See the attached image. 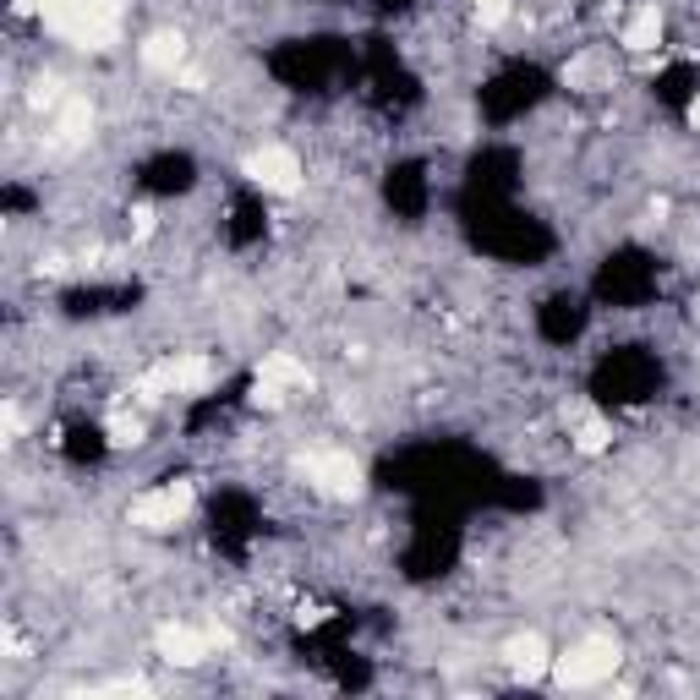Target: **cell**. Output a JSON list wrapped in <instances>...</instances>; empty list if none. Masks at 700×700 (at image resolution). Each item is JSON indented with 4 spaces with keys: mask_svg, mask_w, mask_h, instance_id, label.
Returning <instances> with one entry per match:
<instances>
[{
    "mask_svg": "<svg viewBox=\"0 0 700 700\" xmlns=\"http://www.w3.org/2000/svg\"><path fill=\"white\" fill-rule=\"evenodd\" d=\"M613 443V427L602 422V416H580V427H575V449L580 454H602Z\"/></svg>",
    "mask_w": 700,
    "mask_h": 700,
    "instance_id": "cell-12",
    "label": "cell"
},
{
    "mask_svg": "<svg viewBox=\"0 0 700 700\" xmlns=\"http://www.w3.org/2000/svg\"><path fill=\"white\" fill-rule=\"evenodd\" d=\"M110 443H115V449L143 443V422H137V416H110Z\"/></svg>",
    "mask_w": 700,
    "mask_h": 700,
    "instance_id": "cell-13",
    "label": "cell"
},
{
    "mask_svg": "<svg viewBox=\"0 0 700 700\" xmlns=\"http://www.w3.org/2000/svg\"><path fill=\"white\" fill-rule=\"evenodd\" d=\"M618 44H624L629 55H651L662 44V11L657 6H640L635 17L624 22V33H618Z\"/></svg>",
    "mask_w": 700,
    "mask_h": 700,
    "instance_id": "cell-8",
    "label": "cell"
},
{
    "mask_svg": "<svg viewBox=\"0 0 700 700\" xmlns=\"http://www.w3.org/2000/svg\"><path fill=\"white\" fill-rule=\"evenodd\" d=\"M247 175L263 186V192H279V197L301 192V159L290 154L285 143H268V148H258V154L247 159Z\"/></svg>",
    "mask_w": 700,
    "mask_h": 700,
    "instance_id": "cell-4",
    "label": "cell"
},
{
    "mask_svg": "<svg viewBox=\"0 0 700 700\" xmlns=\"http://www.w3.org/2000/svg\"><path fill=\"white\" fill-rule=\"evenodd\" d=\"M154 640H159V657L175 662V668H197V662H208V651H214V635H208V629H186V624H165Z\"/></svg>",
    "mask_w": 700,
    "mask_h": 700,
    "instance_id": "cell-6",
    "label": "cell"
},
{
    "mask_svg": "<svg viewBox=\"0 0 700 700\" xmlns=\"http://www.w3.org/2000/svg\"><path fill=\"white\" fill-rule=\"evenodd\" d=\"M186 509H192V482H175V487H159V493L137 498V504H132V525H143V531H170Z\"/></svg>",
    "mask_w": 700,
    "mask_h": 700,
    "instance_id": "cell-5",
    "label": "cell"
},
{
    "mask_svg": "<svg viewBox=\"0 0 700 700\" xmlns=\"http://www.w3.org/2000/svg\"><path fill=\"white\" fill-rule=\"evenodd\" d=\"M143 66H148V72H181V66H186V39H181V33H148V39H143Z\"/></svg>",
    "mask_w": 700,
    "mask_h": 700,
    "instance_id": "cell-9",
    "label": "cell"
},
{
    "mask_svg": "<svg viewBox=\"0 0 700 700\" xmlns=\"http://www.w3.org/2000/svg\"><path fill=\"white\" fill-rule=\"evenodd\" d=\"M476 22H482V28H504V22H509V0H476Z\"/></svg>",
    "mask_w": 700,
    "mask_h": 700,
    "instance_id": "cell-15",
    "label": "cell"
},
{
    "mask_svg": "<svg viewBox=\"0 0 700 700\" xmlns=\"http://www.w3.org/2000/svg\"><path fill=\"white\" fill-rule=\"evenodd\" d=\"M684 121H690V126H695V132H700V99L690 104V110H684Z\"/></svg>",
    "mask_w": 700,
    "mask_h": 700,
    "instance_id": "cell-19",
    "label": "cell"
},
{
    "mask_svg": "<svg viewBox=\"0 0 700 700\" xmlns=\"http://www.w3.org/2000/svg\"><path fill=\"white\" fill-rule=\"evenodd\" d=\"M258 378H274V383H285V389H307L312 372H307V361H296V356H285V350H274V356H263Z\"/></svg>",
    "mask_w": 700,
    "mask_h": 700,
    "instance_id": "cell-10",
    "label": "cell"
},
{
    "mask_svg": "<svg viewBox=\"0 0 700 700\" xmlns=\"http://www.w3.org/2000/svg\"><path fill=\"white\" fill-rule=\"evenodd\" d=\"M504 662L520 673L525 684L542 679V673H553V651H547V640H542V635H515V640L504 646Z\"/></svg>",
    "mask_w": 700,
    "mask_h": 700,
    "instance_id": "cell-7",
    "label": "cell"
},
{
    "mask_svg": "<svg viewBox=\"0 0 700 700\" xmlns=\"http://www.w3.org/2000/svg\"><path fill=\"white\" fill-rule=\"evenodd\" d=\"M55 99H61V83H55V77H44V83L33 88V104L44 110V104H55Z\"/></svg>",
    "mask_w": 700,
    "mask_h": 700,
    "instance_id": "cell-16",
    "label": "cell"
},
{
    "mask_svg": "<svg viewBox=\"0 0 700 700\" xmlns=\"http://www.w3.org/2000/svg\"><path fill=\"white\" fill-rule=\"evenodd\" d=\"M618 662H624V651H618L613 635H586V640H575L564 657H553V684H564V690H591V684L613 679Z\"/></svg>",
    "mask_w": 700,
    "mask_h": 700,
    "instance_id": "cell-2",
    "label": "cell"
},
{
    "mask_svg": "<svg viewBox=\"0 0 700 700\" xmlns=\"http://www.w3.org/2000/svg\"><path fill=\"white\" fill-rule=\"evenodd\" d=\"M44 6H55V0H39V17H44Z\"/></svg>",
    "mask_w": 700,
    "mask_h": 700,
    "instance_id": "cell-20",
    "label": "cell"
},
{
    "mask_svg": "<svg viewBox=\"0 0 700 700\" xmlns=\"http://www.w3.org/2000/svg\"><path fill=\"white\" fill-rule=\"evenodd\" d=\"M307 482L329 498H361V460L350 449H323L307 460Z\"/></svg>",
    "mask_w": 700,
    "mask_h": 700,
    "instance_id": "cell-3",
    "label": "cell"
},
{
    "mask_svg": "<svg viewBox=\"0 0 700 700\" xmlns=\"http://www.w3.org/2000/svg\"><path fill=\"white\" fill-rule=\"evenodd\" d=\"M132 219H137V236H154V208H132Z\"/></svg>",
    "mask_w": 700,
    "mask_h": 700,
    "instance_id": "cell-17",
    "label": "cell"
},
{
    "mask_svg": "<svg viewBox=\"0 0 700 700\" xmlns=\"http://www.w3.org/2000/svg\"><path fill=\"white\" fill-rule=\"evenodd\" d=\"M252 405H258V411H279V405H285V383L258 378V383H252Z\"/></svg>",
    "mask_w": 700,
    "mask_h": 700,
    "instance_id": "cell-14",
    "label": "cell"
},
{
    "mask_svg": "<svg viewBox=\"0 0 700 700\" xmlns=\"http://www.w3.org/2000/svg\"><path fill=\"white\" fill-rule=\"evenodd\" d=\"M44 28L83 50H110L121 39V0H55L44 6Z\"/></svg>",
    "mask_w": 700,
    "mask_h": 700,
    "instance_id": "cell-1",
    "label": "cell"
},
{
    "mask_svg": "<svg viewBox=\"0 0 700 700\" xmlns=\"http://www.w3.org/2000/svg\"><path fill=\"white\" fill-rule=\"evenodd\" d=\"M170 367V383L175 389H203L208 378H214V367H208L203 356H181V361H165Z\"/></svg>",
    "mask_w": 700,
    "mask_h": 700,
    "instance_id": "cell-11",
    "label": "cell"
},
{
    "mask_svg": "<svg viewBox=\"0 0 700 700\" xmlns=\"http://www.w3.org/2000/svg\"><path fill=\"white\" fill-rule=\"evenodd\" d=\"M17 427H22V411H17V400H6V438H17Z\"/></svg>",
    "mask_w": 700,
    "mask_h": 700,
    "instance_id": "cell-18",
    "label": "cell"
}]
</instances>
